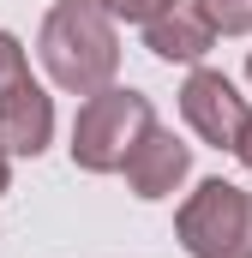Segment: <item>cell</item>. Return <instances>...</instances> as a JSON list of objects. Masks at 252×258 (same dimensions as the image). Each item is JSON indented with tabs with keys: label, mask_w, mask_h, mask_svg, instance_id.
<instances>
[{
	"label": "cell",
	"mask_w": 252,
	"mask_h": 258,
	"mask_svg": "<svg viewBox=\"0 0 252 258\" xmlns=\"http://www.w3.org/2000/svg\"><path fill=\"white\" fill-rule=\"evenodd\" d=\"M246 78H252V60H246Z\"/></svg>",
	"instance_id": "obj_13"
},
{
	"label": "cell",
	"mask_w": 252,
	"mask_h": 258,
	"mask_svg": "<svg viewBox=\"0 0 252 258\" xmlns=\"http://www.w3.org/2000/svg\"><path fill=\"white\" fill-rule=\"evenodd\" d=\"M156 126V108H150V96L144 90H132V84H108V90H96V96H84V108H78V120H72V162L84 168V174H120L126 156L138 150V138Z\"/></svg>",
	"instance_id": "obj_2"
},
{
	"label": "cell",
	"mask_w": 252,
	"mask_h": 258,
	"mask_svg": "<svg viewBox=\"0 0 252 258\" xmlns=\"http://www.w3.org/2000/svg\"><path fill=\"white\" fill-rule=\"evenodd\" d=\"M114 18H126V24H156L162 12H174L180 0H102Z\"/></svg>",
	"instance_id": "obj_10"
},
{
	"label": "cell",
	"mask_w": 252,
	"mask_h": 258,
	"mask_svg": "<svg viewBox=\"0 0 252 258\" xmlns=\"http://www.w3.org/2000/svg\"><path fill=\"white\" fill-rule=\"evenodd\" d=\"M216 36H252V0H192Z\"/></svg>",
	"instance_id": "obj_8"
},
{
	"label": "cell",
	"mask_w": 252,
	"mask_h": 258,
	"mask_svg": "<svg viewBox=\"0 0 252 258\" xmlns=\"http://www.w3.org/2000/svg\"><path fill=\"white\" fill-rule=\"evenodd\" d=\"M144 48L156 54V60H180V66H198L210 48H216V30H210V18L198 12V6H174V12H162L156 24H144Z\"/></svg>",
	"instance_id": "obj_7"
},
{
	"label": "cell",
	"mask_w": 252,
	"mask_h": 258,
	"mask_svg": "<svg viewBox=\"0 0 252 258\" xmlns=\"http://www.w3.org/2000/svg\"><path fill=\"white\" fill-rule=\"evenodd\" d=\"M30 78V60H24V42L12 36V30H0V96L6 90H18Z\"/></svg>",
	"instance_id": "obj_9"
},
{
	"label": "cell",
	"mask_w": 252,
	"mask_h": 258,
	"mask_svg": "<svg viewBox=\"0 0 252 258\" xmlns=\"http://www.w3.org/2000/svg\"><path fill=\"white\" fill-rule=\"evenodd\" d=\"M126 186L138 198H174L180 186H186V174H192V144H180L168 126H150L144 138H138V150L126 156Z\"/></svg>",
	"instance_id": "obj_5"
},
{
	"label": "cell",
	"mask_w": 252,
	"mask_h": 258,
	"mask_svg": "<svg viewBox=\"0 0 252 258\" xmlns=\"http://www.w3.org/2000/svg\"><path fill=\"white\" fill-rule=\"evenodd\" d=\"M234 156H240V168L252 174V120H246V132H240V144H234Z\"/></svg>",
	"instance_id": "obj_11"
},
{
	"label": "cell",
	"mask_w": 252,
	"mask_h": 258,
	"mask_svg": "<svg viewBox=\"0 0 252 258\" xmlns=\"http://www.w3.org/2000/svg\"><path fill=\"white\" fill-rule=\"evenodd\" d=\"M174 234L192 258H252V192L234 180H198L174 216Z\"/></svg>",
	"instance_id": "obj_3"
},
{
	"label": "cell",
	"mask_w": 252,
	"mask_h": 258,
	"mask_svg": "<svg viewBox=\"0 0 252 258\" xmlns=\"http://www.w3.org/2000/svg\"><path fill=\"white\" fill-rule=\"evenodd\" d=\"M12 186V156H6V144H0V192Z\"/></svg>",
	"instance_id": "obj_12"
},
{
	"label": "cell",
	"mask_w": 252,
	"mask_h": 258,
	"mask_svg": "<svg viewBox=\"0 0 252 258\" xmlns=\"http://www.w3.org/2000/svg\"><path fill=\"white\" fill-rule=\"evenodd\" d=\"M48 138H54V96L36 78H24L18 90L0 96V144L6 156H42Z\"/></svg>",
	"instance_id": "obj_6"
},
{
	"label": "cell",
	"mask_w": 252,
	"mask_h": 258,
	"mask_svg": "<svg viewBox=\"0 0 252 258\" xmlns=\"http://www.w3.org/2000/svg\"><path fill=\"white\" fill-rule=\"evenodd\" d=\"M36 60L66 96H96L120 72V36L114 12L102 0H54L36 30Z\"/></svg>",
	"instance_id": "obj_1"
},
{
	"label": "cell",
	"mask_w": 252,
	"mask_h": 258,
	"mask_svg": "<svg viewBox=\"0 0 252 258\" xmlns=\"http://www.w3.org/2000/svg\"><path fill=\"white\" fill-rule=\"evenodd\" d=\"M180 114H186V126L198 132L210 150H234L240 132H246V120H252L246 96H240L234 78L216 72V66H192L186 72V84H180Z\"/></svg>",
	"instance_id": "obj_4"
}]
</instances>
